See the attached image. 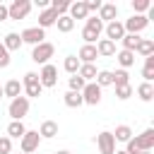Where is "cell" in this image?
I'll use <instances>...</instances> for the list:
<instances>
[{
  "instance_id": "5",
  "label": "cell",
  "mask_w": 154,
  "mask_h": 154,
  "mask_svg": "<svg viewBox=\"0 0 154 154\" xmlns=\"http://www.w3.org/2000/svg\"><path fill=\"white\" fill-rule=\"evenodd\" d=\"M29 12H31V2H29V0H14V2L7 5V17H10V19H17V22H19V19H24Z\"/></svg>"
},
{
  "instance_id": "46",
  "label": "cell",
  "mask_w": 154,
  "mask_h": 154,
  "mask_svg": "<svg viewBox=\"0 0 154 154\" xmlns=\"http://www.w3.org/2000/svg\"><path fill=\"white\" fill-rule=\"evenodd\" d=\"M0 99H2V87H0Z\"/></svg>"
},
{
  "instance_id": "30",
  "label": "cell",
  "mask_w": 154,
  "mask_h": 154,
  "mask_svg": "<svg viewBox=\"0 0 154 154\" xmlns=\"http://www.w3.org/2000/svg\"><path fill=\"white\" fill-rule=\"evenodd\" d=\"M48 5H51V10H53V12L58 14V17L67 14V10H70V2H67V0H51Z\"/></svg>"
},
{
  "instance_id": "18",
  "label": "cell",
  "mask_w": 154,
  "mask_h": 154,
  "mask_svg": "<svg viewBox=\"0 0 154 154\" xmlns=\"http://www.w3.org/2000/svg\"><path fill=\"white\" fill-rule=\"evenodd\" d=\"M2 96H10V101L22 96V82L19 79H7L5 87H2Z\"/></svg>"
},
{
  "instance_id": "42",
  "label": "cell",
  "mask_w": 154,
  "mask_h": 154,
  "mask_svg": "<svg viewBox=\"0 0 154 154\" xmlns=\"http://www.w3.org/2000/svg\"><path fill=\"white\" fill-rule=\"evenodd\" d=\"M10 17H7V5H2L0 2V22H7Z\"/></svg>"
},
{
  "instance_id": "28",
  "label": "cell",
  "mask_w": 154,
  "mask_h": 154,
  "mask_svg": "<svg viewBox=\"0 0 154 154\" xmlns=\"http://www.w3.org/2000/svg\"><path fill=\"white\" fill-rule=\"evenodd\" d=\"M24 132H26V128H24L22 120H12V123L7 125V137H10V140H12V137H19V140H22Z\"/></svg>"
},
{
  "instance_id": "47",
  "label": "cell",
  "mask_w": 154,
  "mask_h": 154,
  "mask_svg": "<svg viewBox=\"0 0 154 154\" xmlns=\"http://www.w3.org/2000/svg\"><path fill=\"white\" fill-rule=\"evenodd\" d=\"M140 154H149V152H140Z\"/></svg>"
},
{
  "instance_id": "27",
  "label": "cell",
  "mask_w": 154,
  "mask_h": 154,
  "mask_svg": "<svg viewBox=\"0 0 154 154\" xmlns=\"http://www.w3.org/2000/svg\"><path fill=\"white\" fill-rule=\"evenodd\" d=\"M63 101H65V106H67V108H79V106L84 103L79 91H67V94L63 96Z\"/></svg>"
},
{
  "instance_id": "41",
  "label": "cell",
  "mask_w": 154,
  "mask_h": 154,
  "mask_svg": "<svg viewBox=\"0 0 154 154\" xmlns=\"http://www.w3.org/2000/svg\"><path fill=\"white\" fill-rule=\"evenodd\" d=\"M99 7H101V0H87V10L89 12H99Z\"/></svg>"
},
{
  "instance_id": "21",
  "label": "cell",
  "mask_w": 154,
  "mask_h": 154,
  "mask_svg": "<svg viewBox=\"0 0 154 154\" xmlns=\"http://www.w3.org/2000/svg\"><path fill=\"white\" fill-rule=\"evenodd\" d=\"M135 53H137V55H142V58L154 55V41H152V38H140V43H137Z\"/></svg>"
},
{
  "instance_id": "9",
  "label": "cell",
  "mask_w": 154,
  "mask_h": 154,
  "mask_svg": "<svg viewBox=\"0 0 154 154\" xmlns=\"http://www.w3.org/2000/svg\"><path fill=\"white\" fill-rule=\"evenodd\" d=\"M147 26H149V22H147V17H144V14H132L130 19H125V22H123L125 34H140V31H144Z\"/></svg>"
},
{
  "instance_id": "39",
  "label": "cell",
  "mask_w": 154,
  "mask_h": 154,
  "mask_svg": "<svg viewBox=\"0 0 154 154\" xmlns=\"http://www.w3.org/2000/svg\"><path fill=\"white\" fill-rule=\"evenodd\" d=\"M10 152H12V140L7 135H2L0 137V154H10Z\"/></svg>"
},
{
  "instance_id": "11",
  "label": "cell",
  "mask_w": 154,
  "mask_h": 154,
  "mask_svg": "<svg viewBox=\"0 0 154 154\" xmlns=\"http://www.w3.org/2000/svg\"><path fill=\"white\" fill-rule=\"evenodd\" d=\"M96 147H99L101 154H113V152H116V140H113V135H111L108 130L99 132V135H96Z\"/></svg>"
},
{
  "instance_id": "25",
  "label": "cell",
  "mask_w": 154,
  "mask_h": 154,
  "mask_svg": "<svg viewBox=\"0 0 154 154\" xmlns=\"http://www.w3.org/2000/svg\"><path fill=\"white\" fill-rule=\"evenodd\" d=\"M96 65H79V70H77V75L84 79V82H94L96 79Z\"/></svg>"
},
{
  "instance_id": "38",
  "label": "cell",
  "mask_w": 154,
  "mask_h": 154,
  "mask_svg": "<svg viewBox=\"0 0 154 154\" xmlns=\"http://www.w3.org/2000/svg\"><path fill=\"white\" fill-rule=\"evenodd\" d=\"M116 96H118L120 101H125V99H130V96H132V87H130V84H123V87H116Z\"/></svg>"
},
{
  "instance_id": "16",
  "label": "cell",
  "mask_w": 154,
  "mask_h": 154,
  "mask_svg": "<svg viewBox=\"0 0 154 154\" xmlns=\"http://www.w3.org/2000/svg\"><path fill=\"white\" fill-rule=\"evenodd\" d=\"M67 17L75 22V19H87L89 17V10H87V2L84 0H77V2H70V10H67Z\"/></svg>"
},
{
  "instance_id": "23",
  "label": "cell",
  "mask_w": 154,
  "mask_h": 154,
  "mask_svg": "<svg viewBox=\"0 0 154 154\" xmlns=\"http://www.w3.org/2000/svg\"><path fill=\"white\" fill-rule=\"evenodd\" d=\"M116 60H118L120 70H128V67L135 65V53H130V51H120V53H116Z\"/></svg>"
},
{
  "instance_id": "37",
  "label": "cell",
  "mask_w": 154,
  "mask_h": 154,
  "mask_svg": "<svg viewBox=\"0 0 154 154\" xmlns=\"http://www.w3.org/2000/svg\"><path fill=\"white\" fill-rule=\"evenodd\" d=\"M149 7H152V0H132V10H135V14H144Z\"/></svg>"
},
{
  "instance_id": "1",
  "label": "cell",
  "mask_w": 154,
  "mask_h": 154,
  "mask_svg": "<svg viewBox=\"0 0 154 154\" xmlns=\"http://www.w3.org/2000/svg\"><path fill=\"white\" fill-rule=\"evenodd\" d=\"M101 31H103V22H101L99 17H87V19H84V29H82V38H84V43L94 46L96 38L101 36Z\"/></svg>"
},
{
  "instance_id": "13",
  "label": "cell",
  "mask_w": 154,
  "mask_h": 154,
  "mask_svg": "<svg viewBox=\"0 0 154 154\" xmlns=\"http://www.w3.org/2000/svg\"><path fill=\"white\" fill-rule=\"evenodd\" d=\"M103 31H106V38L108 41H120L123 36H125V29H123V22H118V19H113V22H108L106 26H103Z\"/></svg>"
},
{
  "instance_id": "34",
  "label": "cell",
  "mask_w": 154,
  "mask_h": 154,
  "mask_svg": "<svg viewBox=\"0 0 154 154\" xmlns=\"http://www.w3.org/2000/svg\"><path fill=\"white\" fill-rule=\"evenodd\" d=\"M94 82H96L101 89H103V87H108V84H113V75H111V70H99Z\"/></svg>"
},
{
  "instance_id": "31",
  "label": "cell",
  "mask_w": 154,
  "mask_h": 154,
  "mask_svg": "<svg viewBox=\"0 0 154 154\" xmlns=\"http://www.w3.org/2000/svg\"><path fill=\"white\" fill-rule=\"evenodd\" d=\"M55 26H58V31H63V34H70V31L75 29V22H72V19H70L67 14H63V17H58Z\"/></svg>"
},
{
  "instance_id": "33",
  "label": "cell",
  "mask_w": 154,
  "mask_h": 154,
  "mask_svg": "<svg viewBox=\"0 0 154 154\" xmlns=\"http://www.w3.org/2000/svg\"><path fill=\"white\" fill-rule=\"evenodd\" d=\"M142 77H144V82H152V79H154V55H149V58H144V67H142Z\"/></svg>"
},
{
  "instance_id": "8",
  "label": "cell",
  "mask_w": 154,
  "mask_h": 154,
  "mask_svg": "<svg viewBox=\"0 0 154 154\" xmlns=\"http://www.w3.org/2000/svg\"><path fill=\"white\" fill-rule=\"evenodd\" d=\"M38 82H41V87L43 89H51V87H55L58 84V67L55 65H43L41 67V72H38Z\"/></svg>"
},
{
  "instance_id": "19",
  "label": "cell",
  "mask_w": 154,
  "mask_h": 154,
  "mask_svg": "<svg viewBox=\"0 0 154 154\" xmlns=\"http://www.w3.org/2000/svg\"><path fill=\"white\" fill-rule=\"evenodd\" d=\"M36 132L41 135V140H51V137L58 135V123H55V120H43L41 128H38Z\"/></svg>"
},
{
  "instance_id": "7",
  "label": "cell",
  "mask_w": 154,
  "mask_h": 154,
  "mask_svg": "<svg viewBox=\"0 0 154 154\" xmlns=\"http://www.w3.org/2000/svg\"><path fill=\"white\" fill-rule=\"evenodd\" d=\"M38 144H41V135H38L36 130H26V132L22 135V140H19L22 154H31V152H36Z\"/></svg>"
},
{
  "instance_id": "35",
  "label": "cell",
  "mask_w": 154,
  "mask_h": 154,
  "mask_svg": "<svg viewBox=\"0 0 154 154\" xmlns=\"http://www.w3.org/2000/svg\"><path fill=\"white\" fill-rule=\"evenodd\" d=\"M111 75H113V87L130 84V75H128V70H116V72H111Z\"/></svg>"
},
{
  "instance_id": "10",
  "label": "cell",
  "mask_w": 154,
  "mask_h": 154,
  "mask_svg": "<svg viewBox=\"0 0 154 154\" xmlns=\"http://www.w3.org/2000/svg\"><path fill=\"white\" fill-rule=\"evenodd\" d=\"M19 38H22V43L38 46V43H43V38H46V31H43V29H38V26H29V29H24V31L19 34Z\"/></svg>"
},
{
  "instance_id": "2",
  "label": "cell",
  "mask_w": 154,
  "mask_h": 154,
  "mask_svg": "<svg viewBox=\"0 0 154 154\" xmlns=\"http://www.w3.org/2000/svg\"><path fill=\"white\" fill-rule=\"evenodd\" d=\"M22 91H26V99H38L43 87L38 82V72H26L22 79Z\"/></svg>"
},
{
  "instance_id": "4",
  "label": "cell",
  "mask_w": 154,
  "mask_h": 154,
  "mask_svg": "<svg viewBox=\"0 0 154 154\" xmlns=\"http://www.w3.org/2000/svg\"><path fill=\"white\" fill-rule=\"evenodd\" d=\"M7 113H10L12 120H22V118L29 113V99H26V96H17V99H12L10 106H7Z\"/></svg>"
},
{
  "instance_id": "44",
  "label": "cell",
  "mask_w": 154,
  "mask_h": 154,
  "mask_svg": "<svg viewBox=\"0 0 154 154\" xmlns=\"http://www.w3.org/2000/svg\"><path fill=\"white\" fill-rule=\"evenodd\" d=\"M55 154H72V152H67V149H60V152H55Z\"/></svg>"
},
{
  "instance_id": "32",
  "label": "cell",
  "mask_w": 154,
  "mask_h": 154,
  "mask_svg": "<svg viewBox=\"0 0 154 154\" xmlns=\"http://www.w3.org/2000/svg\"><path fill=\"white\" fill-rule=\"evenodd\" d=\"M79 60H77V55H67L65 60H63V67H65V72H70V75H77V70H79Z\"/></svg>"
},
{
  "instance_id": "3",
  "label": "cell",
  "mask_w": 154,
  "mask_h": 154,
  "mask_svg": "<svg viewBox=\"0 0 154 154\" xmlns=\"http://www.w3.org/2000/svg\"><path fill=\"white\" fill-rule=\"evenodd\" d=\"M53 53H55V46L48 43V41H43V43H38V46H34V51H31V60L38 63V65H48V60L53 58Z\"/></svg>"
},
{
  "instance_id": "12",
  "label": "cell",
  "mask_w": 154,
  "mask_h": 154,
  "mask_svg": "<svg viewBox=\"0 0 154 154\" xmlns=\"http://www.w3.org/2000/svg\"><path fill=\"white\" fill-rule=\"evenodd\" d=\"M135 144L140 147V152H152L154 149V128H147L144 132H140L137 137H132Z\"/></svg>"
},
{
  "instance_id": "24",
  "label": "cell",
  "mask_w": 154,
  "mask_h": 154,
  "mask_svg": "<svg viewBox=\"0 0 154 154\" xmlns=\"http://www.w3.org/2000/svg\"><path fill=\"white\" fill-rule=\"evenodd\" d=\"M140 34H125L123 38H120V43H123V51H130V53H135V48H137V43H140Z\"/></svg>"
},
{
  "instance_id": "29",
  "label": "cell",
  "mask_w": 154,
  "mask_h": 154,
  "mask_svg": "<svg viewBox=\"0 0 154 154\" xmlns=\"http://www.w3.org/2000/svg\"><path fill=\"white\" fill-rule=\"evenodd\" d=\"M111 135H113L116 142H128V140L132 137V128H130V125H118L116 132H111Z\"/></svg>"
},
{
  "instance_id": "40",
  "label": "cell",
  "mask_w": 154,
  "mask_h": 154,
  "mask_svg": "<svg viewBox=\"0 0 154 154\" xmlns=\"http://www.w3.org/2000/svg\"><path fill=\"white\" fill-rule=\"evenodd\" d=\"M10 65V53H7V48L0 43V67H7Z\"/></svg>"
},
{
  "instance_id": "14",
  "label": "cell",
  "mask_w": 154,
  "mask_h": 154,
  "mask_svg": "<svg viewBox=\"0 0 154 154\" xmlns=\"http://www.w3.org/2000/svg\"><path fill=\"white\" fill-rule=\"evenodd\" d=\"M103 24H108V22H113L116 17H118V5L116 2H101V7H99V14H96Z\"/></svg>"
},
{
  "instance_id": "6",
  "label": "cell",
  "mask_w": 154,
  "mask_h": 154,
  "mask_svg": "<svg viewBox=\"0 0 154 154\" xmlns=\"http://www.w3.org/2000/svg\"><path fill=\"white\" fill-rule=\"evenodd\" d=\"M82 101L87 106H99L101 103V87L96 82H87L82 89Z\"/></svg>"
},
{
  "instance_id": "45",
  "label": "cell",
  "mask_w": 154,
  "mask_h": 154,
  "mask_svg": "<svg viewBox=\"0 0 154 154\" xmlns=\"http://www.w3.org/2000/svg\"><path fill=\"white\" fill-rule=\"evenodd\" d=\"M113 154H125V152H123V149H116V152H113Z\"/></svg>"
},
{
  "instance_id": "17",
  "label": "cell",
  "mask_w": 154,
  "mask_h": 154,
  "mask_svg": "<svg viewBox=\"0 0 154 154\" xmlns=\"http://www.w3.org/2000/svg\"><path fill=\"white\" fill-rule=\"evenodd\" d=\"M55 22H58V14L51 10V5L46 7V10H41V14H38V29H48V26H55Z\"/></svg>"
},
{
  "instance_id": "26",
  "label": "cell",
  "mask_w": 154,
  "mask_h": 154,
  "mask_svg": "<svg viewBox=\"0 0 154 154\" xmlns=\"http://www.w3.org/2000/svg\"><path fill=\"white\" fill-rule=\"evenodd\" d=\"M137 96H140L142 101H152V99H154V84H152V82H142V84L137 87Z\"/></svg>"
},
{
  "instance_id": "20",
  "label": "cell",
  "mask_w": 154,
  "mask_h": 154,
  "mask_svg": "<svg viewBox=\"0 0 154 154\" xmlns=\"http://www.w3.org/2000/svg\"><path fill=\"white\" fill-rule=\"evenodd\" d=\"M96 53H99L101 58H111V55H116V43L108 41V38H101V41L96 43Z\"/></svg>"
},
{
  "instance_id": "43",
  "label": "cell",
  "mask_w": 154,
  "mask_h": 154,
  "mask_svg": "<svg viewBox=\"0 0 154 154\" xmlns=\"http://www.w3.org/2000/svg\"><path fill=\"white\" fill-rule=\"evenodd\" d=\"M36 5H38V7H43V10H46V7H48V0H36Z\"/></svg>"
},
{
  "instance_id": "22",
  "label": "cell",
  "mask_w": 154,
  "mask_h": 154,
  "mask_svg": "<svg viewBox=\"0 0 154 154\" xmlns=\"http://www.w3.org/2000/svg\"><path fill=\"white\" fill-rule=\"evenodd\" d=\"M2 46L7 48V53H12V51H19V48H22V38H19V34H14V31H10V34L5 36V41H2Z\"/></svg>"
},
{
  "instance_id": "15",
  "label": "cell",
  "mask_w": 154,
  "mask_h": 154,
  "mask_svg": "<svg viewBox=\"0 0 154 154\" xmlns=\"http://www.w3.org/2000/svg\"><path fill=\"white\" fill-rule=\"evenodd\" d=\"M96 58H99V53H96V43H94V46L84 43V46L79 48V53H77V60H79L82 65H94Z\"/></svg>"
},
{
  "instance_id": "36",
  "label": "cell",
  "mask_w": 154,
  "mask_h": 154,
  "mask_svg": "<svg viewBox=\"0 0 154 154\" xmlns=\"http://www.w3.org/2000/svg\"><path fill=\"white\" fill-rule=\"evenodd\" d=\"M67 84H70V91H79V94H82V89H84V84H87V82H84L79 75H72V77L67 79Z\"/></svg>"
}]
</instances>
